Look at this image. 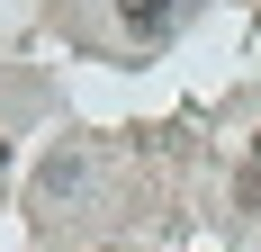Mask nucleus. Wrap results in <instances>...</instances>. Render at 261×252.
<instances>
[{
	"mask_svg": "<svg viewBox=\"0 0 261 252\" xmlns=\"http://www.w3.org/2000/svg\"><path fill=\"white\" fill-rule=\"evenodd\" d=\"M243 207H261V162H252V171H243Z\"/></svg>",
	"mask_w": 261,
	"mask_h": 252,
	"instance_id": "nucleus-2",
	"label": "nucleus"
},
{
	"mask_svg": "<svg viewBox=\"0 0 261 252\" xmlns=\"http://www.w3.org/2000/svg\"><path fill=\"white\" fill-rule=\"evenodd\" d=\"M0 162H9V144H0Z\"/></svg>",
	"mask_w": 261,
	"mask_h": 252,
	"instance_id": "nucleus-3",
	"label": "nucleus"
},
{
	"mask_svg": "<svg viewBox=\"0 0 261 252\" xmlns=\"http://www.w3.org/2000/svg\"><path fill=\"white\" fill-rule=\"evenodd\" d=\"M117 9H126V27H135V36H171V27L189 18V0H117Z\"/></svg>",
	"mask_w": 261,
	"mask_h": 252,
	"instance_id": "nucleus-1",
	"label": "nucleus"
}]
</instances>
